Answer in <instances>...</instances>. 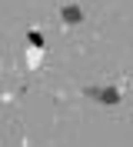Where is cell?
I'll list each match as a JSON object with an SVG mask.
<instances>
[{"label": "cell", "instance_id": "obj_1", "mask_svg": "<svg viewBox=\"0 0 133 147\" xmlns=\"http://www.w3.org/2000/svg\"><path fill=\"white\" fill-rule=\"evenodd\" d=\"M90 97H93V100H103V104H120V90H116V87H106V90H100V87H90Z\"/></svg>", "mask_w": 133, "mask_h": 147}, {"label": "cell", "instance_id": "obj_2", "mask_svg": "<svg viewBox=\"0 0 133 147\" xmlns=\"http://www.w3.org/2000/svg\"><path fill=\"white\" fill-rule=\"evenodd\" d=\"M60 17L67 20V24H80V20H83V13H80V7H63Z\"/></svg>", "mask_w": 133, "mask_h": 147}]
</instances>
